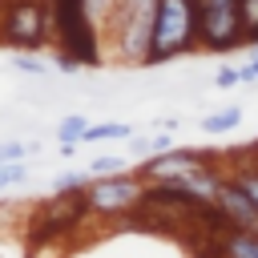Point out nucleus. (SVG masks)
<instances>
[{
    "instance_id": "1",
    "label": "nucleus",
    "mask_w": 258,
    "mask_h": 258,
    "mask_svg": "<svg viewBox=\"0 0 258 258\" xmlns=\"http://www.w3.org/2000/svg\"><path fill=\"white\" fill-rule=\"evenodd\" d=\"M153 16H157V0H117L113 4V12L101 24H105V36L117 48V60H129V64L149 60Z\"/></svg>"
},
{
    "instance_id": "2",
    "label": "nucleus",
    "mask_w": 258,
    "mask_h": 258,
    "mask_svg": "<svg viewBox=\"0 0 258 258\" xmlns=\"http://www.w3.org/2000/svg\"><path fill=\"white\" fill-rule=\"evenodd\" d=\"M198 48V0H157L153 44L145 64H165Z\"/></svg>"
},
{
    "instance_id": "3",
    "label": "nucleus",
    "mask_w": 258,
    "mask_h": 258,
    "mask_svg": "<svg viewBox=\"0 0 258 258\" xmlns=\"http://www.w3.org/2000/svg\"><path fill=\"white\" fill-rule=\"evenodd\" d=\"M56 32L52 4L48 0H8L0 8V44L16 52H36Z\"/></svg>"
},
{
    "instance_id": "4",
    "label": "nucleus",
    "mask_w": 258,
    "mask_h": 258,
    "mask_svg": "<svg viewBox=\"0 0 258 258\" xmlns=\"http://www.w3.org/2000/svg\"><path fill=\"white\" fill-rule=\"evenodd\" d=\"M246 44L238 0H198V48L234 52Z\"/></svg>"
},
{
    "instance_id": "5",
    "label": "nucleus",
    "mask_w": 258,
    "mask_h": 258,
    "mask_svg": "<svg viewBox=\"0 0 258 258\" xmlns=\"http://www.w3.org/2000/svg\"><path fill=\"white\" fill-rule=\"evenodd\" d=\"M145 177L137 173H105V177H93L89 189H85V202L93 214H129L137 206H145Z\"/></svg>"
},
{
    "instance_id": "6",
    "label": "nucleus",
    "mask_w": 258,
    "mask_h": 258,
    "mask_svg": "<svg viewBox=\"0 0 258 258\" xmlns=\"http://www.w3.org/2000/svg\"><path fill=\"white\" fill-rule=\"evenodd\" d=\"M206 165V153H198V149H165V153H157V157H149L137 173L145 177V181H177V177H185V173H194V169H202Z\"/></svg>"
},
{
    "instance_id": "7",
    "label": "nucleus",
    "mask_w": 258,
    "mask_h": 258,
    "mask_svg": "<svg viewBox=\"0 0 258 258\" xmlns=\"http://www.w3.org/2000/svg\"><path fill=\"white\" fill-rule=\"evenodd\" d=\"M214 206L222 210V218H226L234 230H254V234H258V206H254L250 194L238 185V177H226V181H222Z\"/></svg>"
},
{
    "instance_id": "8",
    "label": "nucleus",
    "mask_w": 258,
    "mask_h": 258,
    "mask_svg": "<svg viewBox=\"0 0 258 258\" xmlns=\"http://www.w3.org/2000/svg\"><path fill=\"white\" fill-rule=\"evenodd\" d=\"M218 254L222 258H258V234L230 226V230L218 234Z\"/></svg>"
},
{
    "instance_id": "9",
    "label": "nucleus",
    "mask_w": 258,
    "mask_h": 258,
    "mask_svg": "<svg viewBox=\"0 0 258 258\" xmlns=\"http://www.w3.org/2000/svg\"><path fill=\"white\" fill-rule=\"evenodd\" d=\"M165 149H173V137H169V133L129 137V153H137V157H157V153H165Z\"/></svg>"
},
{
    "instance_id": "10",
    "label": "nucleus",
    "mask_w": 258,
    "mask_h": 258,
    "mask_svg": "<svg viewBox=\"0 0 258 258\" xmlns=\"http://www.w3.org/2000/svg\"><path fill=\"white\" fill-rule=\"evenodd\" d=\"M113 137H133V125H125V121H93L81 141H113Z\"/></svg>"
},
{
    "instance_id": "11",
    "label": "nucleus",
    "mask_w": 258,
    "mask_h": 258,
    "mask_svg": "<svg viewBox=\"0 0 258 258\" xmlns=\"http://www.w3.org/2000/svg\"><path fill=\"white\" fill-rule=\"evenodd\" d=\"M238 125H242V109H238V105L202 117V129H206V133H230V129H238Z\"/></svg>"
},
{
    "instance_id": "12",
    "label": "nucleus",
    "mask_w": 258,
    "mask_h": 258,
    "mask_svg": "<svg viewBox=\"0 0 258 258\" xmlns=\"http://www.w3.org/2000/svg\"><path fill=\"white\" fill-rule=\"evenodd\" d=\"M93 181V173H77V169H64L52 177V194H85Z\"/></svg>"
},
{
    "instance_id": "13",
    "label": "nucleus",
    "mask_w": 258,
    "mask_h": 258,
    "mask_svg": "<svg viewBox=\"0 0 258 258\" xmlns=\"http://www.w3.org/2000/svg\"><path fill=\"white\" fill-rule=\"evenodd\" d=\"M242 8V32H246V44L254 48L258 44V0H238Z\"/></svg>"
},
{
    "instance_id": "14",
    "label": "nucleus",
    "mask_w": 258,
    "mask_h": 258,
    "mask_svg": "<svg viewBox=\"0 0 258 258\" xmlns=\"http://www.w3.org/2000/svg\"><path fill=\"white\" fill-rule=\"evenodd\" d=\"M89 125H93L89 117H81V113H69V117L60 121V129H56V137H60V141H81Z\"/></svg>"
},
{
    "instance_id": "15",
    "label": "nucleus",
    "mask_w": 258,
    "mask_h": 258,
    "mask_svg": "<svg viewBox=\"0 0 258 258\" xmlns=\"http://www.w3.org/2000/svg\"><path fill=\"white\" fill-rule=\"evenodd\" d=\"M125 157H113V153H101V157H93L89 161V173L93 177H105V173H125Z\"/></svg>"
},
{
    "instance_id": "16",
    "label": "nucleus",
    "mask_w": 258,
    "mask_h": 258,
    "mask_svg": "<svg viewBox=\"0 0 258 258\" xmlns=\"http://www.w3.org/2000/svg\"><path fill=\"white\" fill-rule=\"evenodd\" d=\"M28 177V165H24V157L20 161H0V189H8V185H20Z\"/></svg>"
},
{
    "instance_id": "17",
    "label": "nucleus",
    "mask_w": 258,
    "mask_h": 258,
    "mask_svg": "<svg viewBox=\"0 0 258 258\" xmlns=\"http://www.w3.org/2000/svg\"><path fill=\"white\" fill-rule=\"evenodd\" d=\"M12 64H16L20 73H28V77H44V73H48V64H44L36 52H16V56H12Z\"/></svg>"
},
{
    "instance_id": "18",
    "label": "nucleus",
    "mask_w": 258,
    "mask_h": 258,
    "mask_svg": "<svg viewBox=\"0 0 258 258\" xmlns=\"http://www.w3.org/2000/svg\"><path fill=\"white\" fill-rule=\"evenodd\" d=\"M234 177H238V185H242V189L250 194V202L258 206V169H238Z\"/></svg>"
},
{
    "instance_id": "19",
    "label": "nucleus",
    "mask_w": 258,
    "mask_h": 258,
    "mask_svg": "<svg viewBox=\"0 0 258 258\" xmlns=\"http://www.w3.org/2000/svg\"><path fill=\"white\" fill-rule=\"evenodd\" d=\"M214 85H218V89H234V85H242V69H218V73H214Z\"/></svg>"
},
{
    "instance_id": "20",
    "label": "nucleus",
    "mask_w": 258,
    "mask_h": 258,
    "mask_svg": "<svg viewBox=\"0 0 258 258\" xmlns=\"http://www.w3.org/2000/svg\"><path fill=\"white\" fill-rule=\"evenodd\" d=\"M113 4H117V0H85V8H89L93 20H105V16L113 12Z\"/></svg>"
},
{
    "instance_id": "21",
    "label": "nucleus",
    "mask_w": 258,
    "mask_h": 258,
    "mask_svg": "<svg viewBox=\"0 0 258 258\" xmlns=\"http://www.w3.org/2000/svg\"><path fill=\"white\" fill-rule=\"evenodd\" d=\"M258 81V52H250V60L242 64V85H254Z\"/></svg>"
},
{
    "instance_id": "22",
    "label": "nucleus",
    "mask_w": 258,
    "mask_h": 258,
    "mask_svg": "<svg viewBox=\"0 0 258 258\" xmlns=\"http://www.w3.org/2000/svg\"><path fill=\"white\" fill-rule=\"evenodd\" d=\"M250 52H258V44H254V48H250Z\"/></svg>"
},
{
    "instance_id": "23",
    "label": "nucleus",
    "mask_w": 258,
    "mask_h": 258,
    "mask_svg": "<svg viewBox=\"0 0 258 258\" xmlns=\"http://www.w3.org/2000/svg\"><path fill=\"white\" fill-rule=\"evenodd\" d=\"M4 4H8V0H0V8H4Z\"/></svg>"
},
{
    "instance_id": "24",
    "label": "nucleus",
    "mask_w": 258,
    "mask_h": 258,
    "mask_svg": "<svg viewBox=\"0 0 258 258\" xmlns=\"http://www.w3.org/2000/svg\"><path fill=\"white\" fill-rule=\"evenodd\" d=\"M218 258H222V254H218Z\"/></svg>"
}]
</instances>
